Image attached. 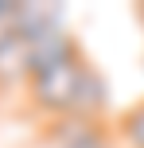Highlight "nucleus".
I'll use <instances>...</instances> for the list:
<instances>
[{
    "mask_svg": "<svg viewBox=\"0 0 144 148\" xmlns=\"http://www.w3.org/2000/svg\"><path fill=\"white\" fill-rule=\"evenodd\" d=\"M82 78H86V66H78L74 55H70V59L55 62V66H43V70L31 74V94L47 109H74Z\"/></svg>",
    "mask_w": 144,
    "mask_h": 148,
    "instance_id": "1",
    "label": "nucleus"
},
{
    "mask_svg": "<svg viewBox=\"0 0 144 148\" xmlns=\"http://www.w3.org/2000/svg\"><path fill=\"white\" fill-rule=\"evenodd\" d=\"M20 74H31V39L8 27L0 35V82H12Z\"/></svg>",
    "mask_w": 144,
    "mask_h": 148,
    "instance_id": "2",
    "label": "nucleus"
},
{
    "mask_svg": "<svg viewBox=\"0 0 144 148\" xmlns=\"http://www.w3.org/2000/svg\"><path fill=\"white\" fill-rule=\"evenodd\" d=\"M129 140L136 144V148H144V105L129 117Z\"/></svg>",
    "mask_w": 144,
    "mask_h": 148,
    "instance_id": "3",
    "label": "nucleus"
},
{
    "mask_svg": "<svg viewBox=\"0 0 144 148\" xmlns=\"http://www.w3.org/2000/svg\"><path fill=\"white\" fill-rule=\"evenodd\" d=\"M16 12H20L16 4H8V0H0V35H4V31H8V27L16 23Z\"/></svg>",
    "mask_w": 144,
    "mask_h": 148,
    "instance_id": "4",
    "label": "nucleus"
}]
</instances>
